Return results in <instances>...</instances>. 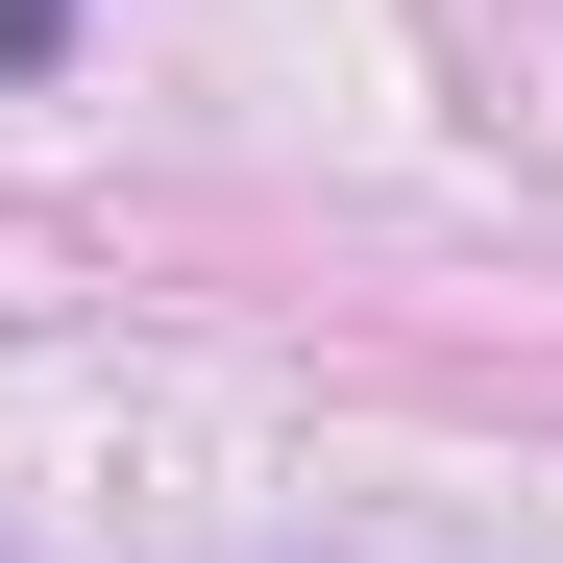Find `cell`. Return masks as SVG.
<instances>
[{
    "label": "cell",
    "mask_w": 563,
    "mask_h": 563,
    "mask_svg": "<svg viewBox=\"0 0 563 563\" xmlns=\"http://www.w3.org/2000/svg\"><path fill=\"white\" fill-rule=\"evenodd\" d=\"M49 49H74V0H0V74H49Z\"/></svg>",
    "instance_id": "1"
}]
</instances>
